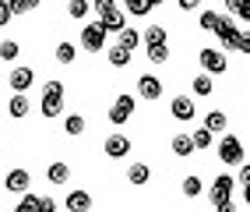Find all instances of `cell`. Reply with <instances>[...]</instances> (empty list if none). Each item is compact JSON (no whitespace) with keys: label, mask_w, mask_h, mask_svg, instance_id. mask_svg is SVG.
I'll list each match as a JSON object with an SVG mask.
<instances>
[{"label":"cell","mask_w":250,"mask_h":212,"mask_svg":"<svg viewBox=\"0 0 250 212\" xmlns=\"http://www.w3.org/2000/svg\"><path fill=\"white\" fill-rule=\"evenodd\" d=\"M92 11L99 14V22H95V25L103 28L106 36H120V32L127 28V14L116 7V0H95Z\"/></svg>","instance_id":"6da1fadb"},{"label":"cell","mask_w":250,"mask_h":212,"mask_svg":"<svg viewBox=\"0 0 250 212\" xmlns=\"http://www.w3.org/2000/svg\"><path fill=\"white\" fill-rule=\"evenodd\" d=\"M42 117L46 120H53L63 113V81H46L42 85Z\"/></svg>","instance_id":"7a4b0ae2"},{"label":"cell","mask_w":250,"mask_h":212,"mask_svg":"<svg viewBox=\"0 0 250 212\" xmlns=\"http://www.w3.org/2000/svg\"><path fill=\"white\" fill-rule=\"evenodd\" d=\"M215 36H219V43H222V53L226 50H236V43H240V28L232 25V18L229 14H219V22H215Z\"/></svg>","instance_id":"3957f363"},{"label":"cell","mask_w":250,"mask_h":212,"mask_svg":"<svg viewBox=\"0 0 250 212\" xmlns=\"http://www.w3.org/2000/svg\"><path fill=\"white\" fill-rule=\"evenodd\" d=\"M106 43H109V36L99 25H85V28H81V50H85V53H103Z\"/></svg>","instance_id":"277c9868"},{"label":"cell","mask_w":250,"mask_h":212,"mask_svg":"<svg viewBox=\"0 0 250 212\" xmlns=\"http://www.w3.org/2000/svg\"><path fill=\"white\" fill-rule=\"evenodd\" d=\"M219 159L229 163V166H240V163H243V141H240L236 135H222V141H219Z\"/></svg>","instance_id":"5b68a950"},{"label":"cell","mask_w":250,"mask_h":212,"mask_svg":"<svg viewBox=\"0 0 250 212\" xmlns=\"http://www.w3.org/2000/svg\"><path fill=\"white\" fill-rule=\"evenodd\" d=\"M134 106H138V99H134V95H116V99H113V106H109V120L113 124H127L130 117H134Z\"/></svg>","instance_id":"8992f818"},{"label":"cell","mask_w":250,"mask_h":212,"mask_svg":"<svg viewBox=\"0 0 250 212\" xmlns=\"http://www.w3.org/2000/svg\"><path fill=\"white\" fill-rule=\"evenodd\" d=\"M232 188H236V181H232L229 173H219V177L211 181L208 194H211V202H215V205H222V202H232Z\"/></svg>","instance_id":"52a82bcc"},{"label":"cell","mask_w":250,"mask_h":212,"mask_svg":"<svg viewBox=\"0 0 250 212\" xmlns=\"http://www.w3.org/2000/svg\"><path fill=\"white\" fill-rule=\"evenodd\" d=\"M197 60H201L205 74H222V71L229 68V64H226V53H222V50H211V46H208V50H201V57H197Z\"/></svg>","instance_id":"ba28073f"},{"label":"cell","mask_w":250,"mask_h":212,"mask_svg":"<svg viewBox=\"0 0 250 212\" xmlns=\"http://www.w3.org/2000/svg\"><path fill=\"white\" fill-rule=\"evenodd\" d=\"M7 81H11V89L18 92V95H25L32 85H36V71H32V68H14Z\"/></svg>","instance_id":"9c48e42d"},{"label":"cell","mask_w":250,"mask_h":212,"mask_svg":"<svg viewBox=\"0 0 250 212\" xmlns=\"http://www.w3.org/2000/svg\"><path fill=\"white\" fill-rule=\"evenodd\" d=\"M103 149H106L109 159H124V156L130 152V138H127V135H106Z\"/></svg>","instance_id":"30bf717a"},{"label":"cell","mask_w":250,"mask_h":212,"mask_svg":"<svg viewBox=\"0 0 250 212\" xmlns=\"http://www.w3.org/2000/svg\"><path fill=\"white\" fill-rule=\"evenodd\" d=\"M28 184H32V177H28V170H21V166H18V170H11V173L4 177V188H7L11 194H25Z\"/></svg>","instance_id":"8fae6325"},{"label":"cell","mask_w":250,"mask_h":212,"mask_svg":"<svg viewBox=\"0 0 250 212\" xmlns=\"http://www.w3.org/2000/svg\"><path fill=\"white\" fill-rule=\"evenodd\" d=\"M138 95H141V99H159V95H162V81L155 74H141L138 78Z\"/></svg>","instance_id":"7c38bea8"},{"label":"cell","mask_w":250,"mask_h":212,"mask_svg":"<svg viewBox=\"0 0 250 212\" xmlns=\"http://www.w3.org/2000/svg\"><path fill=\"white\" fill-rule=\"evenodd\" d=\"M63 205H67V212H88L92 209V194L81 191V188H74L67 198H63Z\"/></svg>","instance_id":"4fadbf2b"},{"label":"cell","mask_w":250,"mask_h":212,"mask_svg":"<svg viewBox=\"0 0 250 212\" xmlns=\"http://www.w3.org/2000/svg\"><path fill=\"white\" fill-rule=\"evenodd\" d=\"M169 113H173L176 120H194V99H190V95H176L173 106H169Z\"/></svg>","instance_id":"5bb4252c"},{"label":"cell","mask_w":250,"mask_h":212,"mask_svg":"<svg viewBox=\"0 0 250 212\" xmlns=\"http://www.w3.org/2000/svg\"><path fill=\"white\" fill-rule=\"evenodd\" d=\"M67 177H71V166H67V163H49V166H46V181L49 184H67Z\"/></svg>","instance_id":"9a60e30c"},{"label":"cell","mask_w":250,"mask_h":212,"mask_svg":"<svg viewBox=\"0 0 250 212\" xmlns=\"http://www.w3.org/2000/svg\"><path fill=\"white\" fill-rule=\"evenodd\" d=\"M226 124H229L226 113H222V110H211L208 117H205V124H201V127H205V131H211V135H222V127H226Z\"/></svg>","instance_id":"2e32d148"},{"label":"cell","mask_w":250,"mask_h":212,"mask_svg":"<svg viewBox=\"0 0 250 212\" xmlns=\"http://www.w3.org/2000/svg\"><path fill=\"white\" fill-rule=\"evenodd\" d=\"M7 113H11L14 120H25V117H28V99L14 92V95H11V103H7Z\"/></svg>","instance_id":"e0dca14e"},{"label":"cell","mask_w":250,"mask_h":212,"mask_svg":"<svg viewBox=\"0 0 250 212\" xmlns=\"http://www.w3.org/2000/svg\"><path fill=\"white\" fill-rule=\"evenodd\" d=\"M169 149H173V156H194V141H190V135H173Z\"/></svg>","instance_id":"ac0fdd59"},{"label":"cell","mask_w":250,"mask_h":212,"mask_svg":"<svg viewBox=\"0 0 250 212\" xmlns=\"http://www.w3.org/2000/svg\"><path fill=\"white\" fill-rule=\"evenodd\" d=\"M138 43H141V36H138V28H130V25H127L124 32H120V36H116V46H124V50H127V53H130V50H134V46H138Z\"/></svg>","instance_id":"d6986e66"},{"label":"cell","mask_w":250,"mask_h":212,"mask_svg":"<svg viewBox=\"0 0 250 212\" xmlns=\"http://www.w3.org/2000/svg\"><path fill=\"white\" fill-rule=\"evenodd\" d=\"M63 131H67L71 138H78V135H85V117H81V113H71V117L63 120Z\"/></svg>","instance_id":"ffe728a7"},{"label":"cell","mask_w":250,"mask_h":212,"mask_svg":"<svg viewBox=\"0 0 250 212\" xmlns=\"http://www.w3.org/2000/svg\"><path fill=\"white\" fill-rule=\"evenodd\" d=\"M148 177H152V170H148L145 163H134V166L127 170V181L130 184H148Z\"/></svg>","instance_id":"44dd1931"},{"label":"cell","mask_w":250,"mask_h":212,"mask_svg":"<svg viewBox=\"0 0 250 212\" xmlns=\"http://www.w3.org/2000/svg\"><path fill=\"white\" fill-rule=\"evenodd\" d=\"M67 14H71L74 22H81V18H88V14H92V4H88V0H71V4H67Z\"/></svg>","instance_id":"7402d4cb"},{"label":"cell","mask_w":250,"mask_h":212,"mask_svg":"<svg viewBox=\"0 0 250 212\" xmlns=\"http://www.w3.org/2000/svg\"><path fill=\"white\" fill-rule=\"evenodd\" d=\"M109 64H113V68H127V64H130V53L124 50V46L109 43Z\"/></svg>","instance_id":"603a6c76"},{"label":"cell","mask_w":250,"mask_h":212,"mask_svg":"<svg viewBox=\"0 0 250 212\" xmlns=\"http://www.w3.org/2000/svg\"><path fill=\"white\" fill-rule=\"evenodd\" d=\"M14 212H39V194L25 191L21 198H18V205H14Z\"/></svg>","instance_id":"cb8c5ba5"},{"label":"cell","mask_w":250,"mask_h":212,"mask_svg":"<svg viewBox=\"0 0 250 212\" xmlns=\"http://www.w3.org/2000/svg\"><path fill=\"white\" fill-rule=\"evenodd\" d=\"M36 7H39V0H7L11 18H14V14H28V11H36Z\"/></svg>","instance_id":"d4e9b609"},{"label":"cell","mask_w":250,"mask_h":212,"mask_svg":"<svg viewBox=\"0 0 250 212\" xmlns=\"http://www.w3.org/2000/svg\"><path fill=\"white\" fill-rule=\"evenodd\" d=\"M211 131H205V127H194V135H190V141H194V152L197 149H211Z\"/></svg>","instance_id":"484cf974"},{"label":"cell","mask_w":250,"mask_h":212,"mask_svg":"<svg viewBox=\"0 0 250 212\" xmlns=\"http://www.w3.org/2000/svg\"><path fill=\"white\" fill-rule=\"evenodd\" d=\"M53 53H57L60 64H71V60L78 57V46H74V43H57V50H53Z\"/></svg>","instance_id":"4316f807"},{"label":"cell","mask_w":250,"mask_h":212,"mask_svg":"<svg viewBox=\"0 0 250 212\" xmlns=\"http://www.w3.org/2000/svg\"><path fill=\"white\" fill-rule=\"evenodd\" d=\"M18 53H21L18 39H4L0 43V60H18Z\"/></svg>","instance_id":"83f0119b"},{"label":"cell","mask_w":250,"mask_h":212,"mask_svg":"<svg viewBox=\"0 0 250 212\" xmlns=\"http://www.w3.org/2000/svg\"><path fill=\"white\" fill-rule=\"evenodd\" d=\"M201 191H205V184H201V177H197V173H190L187 181H183V194H187V198H197Z\"/></svg>","instance_id":"f1b7e54d"},{"label":"cell","mask_w":250,"mask_h":212,"mask_svg":"<svg viewBox=\"0 0 250 212\" xmlns=\"http://www.w3.org/2000/svg\"><path fill=\"white\" fill-rule=\"evenodd\" d=\"M148 60H152V64H166V60H169V46H166V43L148 46Z\"/></svg>","instance_id":"f546056e"},{"label":"cell","mask_w":250,"mask_h":212,"mask_svg":"<svg viewBox=\"0 0 250 212\" xmlns=\"http://www.w3.org/2000/svg\"><path fill=\"white\" fill-rule=\"evenodd\" d=\"M141 39H145L148 46H155V43H166V28H162V25H148Z\"/></svg>","instance_id":"4dcf8cb0"},{"label":"cell","mask_w":250,"mask_h":212,"mask_svg":"<svg viewBox=\"0 0 250 212\" xmlns=\"http://www.w3.org/2000/svg\"><path fill=\"white\" fill-rule=\"evenodd\" d=\"M211 74H194V95H211Z\"/></svg>","instance_id":"1f68e13d"},{"label":"cell","mask_w":250,"mask_h":212,"mask_svg":"<svg viewBox=\"0 0 250 212\" xmlns=\"http://www.w3.org/2000/svg\"><path fill=\"white\" fill-rule=\"evenodd\" d=\"M215 22H219V11H201V18H197V25H201L205 32H211Z\"/></svg>","instance_id":"d6a6232c"},{"label":"cell","mask_w":250,"mask_h":212,"mask_svg":"<svg viewBox=\"0 0 250 212\" xmlns=\"http://www.w3.org/2000/svg\"><path fill=\"white\" fill-rule=\"evenodd\" d=\"M148 11H152V7H148L145 0H130V4H127V14H138V18H141V14H148Z\"/></svg>","instance_id":"836d02e7"},{"label":"cell","mask_w":250,"mask_h":212,"mask_svg":"<svg viewBox=\"0 0 250 212\" xmlns=\"http://www.w3.org/2000/svg\"><path fill=\"white\" fill-rule=\"evenodd\" d=\"M232 181H236V184H247L250 181V166H247V163H240V173L232 177Z\"/></svg>","instance_id":"e575fe53"},{"label":"cell","mask_w":250,"mask_h":212,"mask_svg":"<svg viewBox=\"0 0 250 212\" xmlns=\"http://www.w3.org/2000/svg\"><path fill=\"white\" fill-rule=\"evenodd\" d=\"M11 22V11H7V0H0V28Z\"/></svg>","instance_id":"d590c367"},{"label":"cell","mask_w":250,"mask_h":212,"mask_svg":"<svg viewBox=\"0 0 250 212\" xmlns=\"http://www.w3.org/2000/svg\"><path fill=\"white\" fill-rule=\"evenodd\" d=\"M236 50H240V53H250V36H247V32H240V43H236Z\"/></svg>","instance_id":"8d00e7d4"},{"label":"cell","mask_w":250,"mask_h":212,"mask_svg":"<svg viewBox=\"0 0 250 212\" xmlns=\"http://www.w3.org/2000/svg\"><path fill=\"white\" fill-rule=\"evenodd\" d=\"M39 212H57V202L53 198H39Z\"/></svg>","instance_id":"74e56055"},{"label":"cell","mask_w":250,"mask_h":212,"mask_svg":"<svg viewBox=\"0 0 250 212\" xmlns=\"http://www.w3.org/2000/svg\"><path fill=\"white\" fill-rule=\"evenodd\" d=\"M236 18H250V0H240V7H236Z\"/></svg>","instance_id":"f35d334b"},{"label":"cell","mask_w":250,"mask_h":212,"mask_svg":"<svg viewBox=\"0 0 250 212\" xmlns=\"http://www.w3.org/2000/svg\"><path fill=\"white\" fill-rule=\"evenodd\" d=\"M176 4H180L183 11H194V7H201V0H176Z\"/></svg>","instance_id":"ab89813d"},{"label":"cell","mask_w":250,"mask_h":212,"mask_svg":"<svg viewBox=\"0 0 250 212\" xmlns=\"http://www.w3.org/2000/svg\"><path fill=\"white\" fill-rule=\"evenodd\" d=\"M215 212H236V205H232V202H222V205H215Z\"/></svg>","instance_id":"60d3db41"},{"label":"cell","mask_w":250,"mask_h":212,"mask_svg":"<svg viewBox=\"0 0 250 212\" xmlns=\"http://www.w3.org/2000/svg\"><path fill=\"white\" fill-rule=\"evenodd\" d=\"M226 7H229L232 14H236V7H240V0H226Z\"/></svg>","instance_id":"b9f144b4"},{"label":"cell","mask_w":250,"mask_h":212,"mask_svg":"<svg viewBox=\"0 0 250 212\" xmlns=\"http://www.w3.org/2000/svg\"><path fill=\"white\" fill-rule=\"evenodd\" d=\"M145 4H148V7H159V4H166V0H145Z\"/></svg>","instance_id":"7bdbcfd3"},{"label":"cell","mask_w":250,"mask_h":212,"mask_svg":"<svg viewBox=\"0 0 250 212\" xmlns=\"http://www.w3.org/2000/svg\"><path fill=\"white\" fill-rule=\"evenodd\" d=\"M124 4H130V0H124Z\"/></svg>","instance_id":"ee69618b"},{"label":"cell","mask_w":250,"mask_h":212,"mask_svg":"<svg viewBox=\"0 0 250 212\" xmlns=\"http://www.w3.org/2000/svg\"><path fill=\"white\" fill-rule=\"evenodd\" d=\"M0 159H4V156H0Z\"/></svg>","instance_id":"f6af8a7d"}]
</instances>
